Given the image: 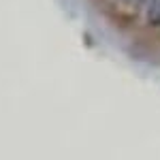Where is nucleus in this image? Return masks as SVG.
Listing matches in <instances>:
<instances>
[{"label": "nucleus", "mask_w": 160, "mask_h": 160, "mask_svg": "<svg viewBox=\"0 0 160 160\" xmlns=\"http://www.w3.org/2000/svg\"><path fill=\"white\" fill-rule=\"evenodd\" d=\"M122 2H126V4H130V7H137L141 0H122Z\"/></svg>", "instance_id": "1"}]
</instances>
